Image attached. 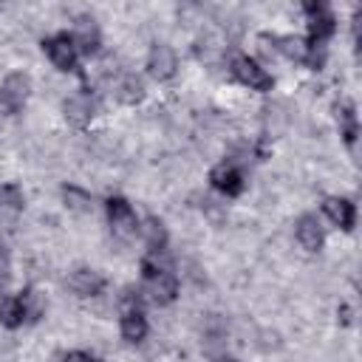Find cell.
Instances as JSON below:
<instances>
[{
  "mask_svg": "<svg viewBox=\"0 0 362 362\" xmlns=\"http://www.w3.org/2000/svg\"><path fill=\"white\" fill-rule=\"evenodd\" d=\"M8 277H11V260H8L6 246L0 243V291L8 286Z\"/></svg>",
  "mask_w": 362,
  "mask_h": 362,
  "instance_id": "cell-22",
  "label": "cell"
},
{
  "mask_svg": "<svg viewBox=\"0 0 362 362\" xmlns=\"http://www.w3.org/2000/svg\"><path fill=\"white\" fill-rule=\"evenodd\" d=\"M144 232H147V240H150V246H153V249H161V246H164L167 232H164V223H161V221L150 218V221H147V226H144Z\"/></svg>",
  "mask_w": 362,
  "mask_h": 362,
  "instance_id": "cell-21",
  "label": "cell"
},
{
  "mask_svg": "<svg viewBox=\"0 0 362 362\" xmlns=\"http://www.w3.org/2000/svg\"><path fill=\"white\" fill-rule=\"evenodd\" d=\"M305 14H308V42H311L308 48L322 45L334 34V14L320 3H308Z\"/></svg>",
  "mask_w": 362,
  "mask_h": 362,
  "instance_id": "cell-4",
  "label": "cell"
},
{
  "mask_svg": "<svg viewBox=\"0 0 362 362\" xmlns=\"http://www.w3.org/2000/svg\"><path fill=\"white\" fill-rule=\"evenodd\" d=\"M74 45H76V51H85V54H90V51L99 48V31H96L93 20H88V17H79V20H76Z\"/></svg>",
  "mask_w": 362,
  "mask_h": 362,
  "instance_id": "cell-13",
  "label": "cell"
},
{
  "mask_svg": "<svg viewBox=\"0 0 362 362\" xmlns=\"http://www.w3.org/2000/svg\"><path fill=\"white\" fill-rule=\"evenodd\" d=\"M226 362H235V359H226Z\"/></svg>",
  "mask_w": 362,
  "mask_h": 362,
  "instance_id": "cell-24",
  "label": "cell"
},
{
  "mask_svg": "<svg viewBox=\"0 0 362 362\" xmlns=\"http://www.w3.org/2000/svg\"><path fill=\"white\" fill-rule=\"evenodd\" d=\"M65 362H93V356H88V354H82V351H71V354L65 356Z\"/></svg>",
  "mask_w": 362,
  "mask_h": 362,
  "instance_id": "cell-23",
  "label": "cell"
},
{
  "mask_svg": "<svg viewBox=\"0 0 362 362\" xmlns=\"http://www.w3.org/2000/svg\"><path fill=\"white\" fill-rule=\"evenodd\" d=\"M68 286H71L79 297H93V294L102 291L105 280H102V274L93 272V269H76V272L68 277Z\"/></svg>",
  "mask_w": 362,
  "mask_h": 362,
  "instance_id": "cell-9",
  "label": "cell"
},
{
  "mask_svg": "<svg viewBox=\"0 0 362 362\" xmlns=\"http://www.w3.org/2000/svg\"><path fill=\"white\" fill-rule=\"evenodd\" d=\"M90 116H93V105H90L85 96H74V99L65 102V119H68V122L85 124Z\"/></svg>",
  "mask_w": 362,
  "mask_h": 362,
  "instance_id": "cell-17",
  "label": "cell"
},
{
  "mask_svg": "<svg viewBox=\"0 0 362 362\" xmlns=\"http://www.w3.org/2000/svg\"><path fill=\"white\" fill-rule=\"evenodd\" d=\"M62 195H65V204H68L71 209H76V212H88V209H90V198H88L82 189H76V187H68Z\"/></svg>",
  "mask_w": 362,
  "mask_h": 362,
  "instance_id": "cell-20",
  "label": "cell"
},
{
  "mask_svg": "<svg viewBox=\"0 0 362 362\" xmlns=\"http://www.w3.org/2000/svg\"><path fill=\"white\" fill-rule=\"evenodd\" d=\"M119 325H122V337H124L127 342H139V339H144V334H147V320H144L141 308H124Z\"/></svg>",
  "mask_w": 362,
  "mask_h": 362,
  "instance_id": "cell-12",
  "label": "cell"
},
{
  "mask_svg": "<svg viewBox=\"0 0 362 362\" xmlns=\"http://www.w3.org/2000/svg\"><path fill=\"white\" fill-rule=\"evenodd\" d=\"M147 68H150V74L156 79H170L175 74V54H173V48L156 45L150 51V57H147Z\"/></svg>",
  "mask_w": 362,
  "mask_h": 362,
  "instance_id": "cell-8",
  "label": "cell"
},
{
  "mask_svg": "<svg viewBox=\"0 0 362 362\" xmlns=\"http://www.w3.org/2000/svg\"><path fill=\"white\" fill-rule=\"evenodd\" d=\"M229 68H232V76L240 85L252 88V90H269L272 88V76L252 57H246V54H235L232 62H229Z\"/></svg>",
  "mask_w": 362,
  "mask_h": 362,
  "instance_id": "cell-2",
  "label": "cell"
},
{
  "mask_svg": "<svg viewBox=\"0 0 362 362\" xmlns=\"http://www.w3.org/2000/svg\"><path fill=\"white\" fill-rule=\"evenodd\" d=\"M23 209V192L14 184H6L0 189V221H14Z\"/></svg>",
  "mask_w": 362,
  "mask_h": 362,
  "instance_id": "cell-14",
  "label": "cell"
},
{
  "mask_svg": "<svg viewBox=\"0 0 362 362\" xmlns=\"http://www.w3.org/2000/svg\"><path fill=\"white\" fill-rule=\"evenodd\" d=\"M209 181H212V187L218 189V192H223V195H238L240 189H243V175H240V170L235 167V164H218V167H212V173H209Z\"/></svg>",
  "mask_w": 362,
  "mask_h": 362,
  "instance_id": "cell-7",
  "label": "cell"
},
{
  "mask_svg": "<svg viewBox=\"0 0 362 362\" xmlns=\"http://www.w3.org/2000/svg\"><path fill=\"white\" fill-rule=\"evenodd\" d=\"M107 221H110V226L119 238H133L136 229H139L136 212L124 198H110L107 201Z\"/></svg>",
  "mask_w": 362,
  "mask_h": 362,
  "instance_id": "cell-6",
  "label": "cell"
},
{
  "mask_svg": "<svg viewBox=\"0 0 362 362\" xmlns=\"http://www.w3.org/2000/svg\"><path fill=\"white\" fill-rule=\"evenodd\" d=\"M334 110H337V122H339L342 139L348 144H354V139H356V110H354V105L351 102H337Z\"/></svg>",
  "mask_w": 362,
  "mask_h": 362,
  "instance_id": "cell-16",
  "label": "cell"
},
{
  "mask_svg": "<svg viewBox=\"0 0 362 362\" xmlns=\"http://www.w3.org/2000/svg\"><path fill=\"white\" fill-rule=\"evenodd\" d=\"M141 277H144V286H147V294L158 303V305H167L175 300L178 294V283H175V274L153 260H144L141 263Z\"/></svg>",
  "mask_w": 362,
  "mask_h": 362,
  "instance_id": "cell-1",
  "label": "cell"
},
{
  "mask_svg": "<svg viewBox=\"0 0 362 362\" xmlns=\"http://www.w3.org/2000/svg\"><path fill=\"white\" fill-rule=\"evenodd\" d=\"M42 48H45L48 59L59 71H74L76 68V45H74V37H68V34L48 37V40H42Z\"/></svg>",
  "mask_w": 362,
  "mask_h": 362,
  "instance_id": "cell-5",
  "label": "cell"
},
{
  "mask_svg": "<svg viewBox=\"0 0 362 362\" xmlns=\"http://www.w3.org/2000/svg\"><path fill=\"white\" fill-rule=\"evenodd\" d=\"M141 96H144V85H141V79H136V76H127V79L119 85V99H122V102L136 105Z\"/></svg>",
  "mask_w": 362,
  "mask_h": 362,
  "instance_id": "cell-18",
  "label": "cell"
},
{
  "mask_svg": "<svg viewBox=\"0 0 362 362\" xmlns=\"http://www.w3.org/2000/svg\"><path fill=\"white\" fill-rule=\"evenodd\" d=\"M322 209L331 218V223H337L339 229H351L354 226V218L356 215H354V204L348 198H325Z\"/></svg>",
  "mask_w": 362,
  "mask_h": 362,
  "instance_id": "cell-10",
  "label": "cell"
},
{
  "mask_svg": "<svg viewBox=\"0 0 362 362\" xmlns=\"http://www.w3.org/2000/svg\"><path fill=\"white\" fill-rule=\"evenodd\" d=\"M31 93V79L25 74H8L0 85V107L6 113H17Z\"/></svg>",
  "mask_w": 362,
  "mask_h": 362,
  "instance_id": "cell-3",
  "label": "cell"
},
{
  "mask_svg": "<svg viewBox=\"0 0 362 362\" xmlns=\"http://www.w3.org/2000/svg\"><path fill=\"white\" fill-rule=\"evenodd\" d=\"M277 48H280L283 54H288L291 59H305V54H308V45H305L303 40H297V37H283Z\"/></svg>",
  "mask_w": 362,
  "mask_h": 362,
  "instance_id": "cell-19",
  "label": "cell"
},
{
  "mask_svg": "<svg viewBox=\"0 0 362 362\" xmlns=\"http://www.w3.org/2000/svg\"><path fill=\"white\" fill-rule=\"evenodd\" d=\"M23 320H25V311H23L20 297L3 294V297H0V322H3L6 328H17Z\"/></svg>",
  "mask_w": 362,
  "mask_h": 362,
  "instance_id": "cell-15",
  "label": "cell"
},
{
  "mask_svg": "<svg viewBox=\"0 0 362 362\" xmlns=\"http://www.w3.org/2000/svg\"><path fill=\"white\" fill-rule=\"evenodd\" d=\"M297 240L308 252H317L322 246V229H320V221L314 215H303L297 221Z\"/></svg>",
  "mask_w": 362,
  "mask_h": 362,
  "instance_id": "cell-11",
  "label": "cell"
}]
</instances>
